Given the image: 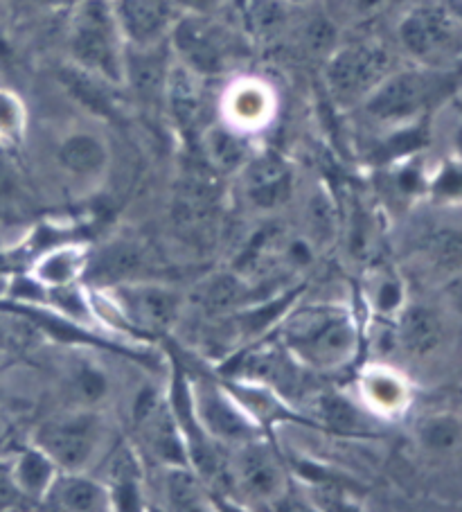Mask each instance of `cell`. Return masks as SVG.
Wrapping results in <instances>:
<instances>
[{"instance_id": "obj_1", "label": "cell", "mask_w": 462, "mask_h": 512, "mask_svg": "<svg viewBox=\"0 0 462 512\" xmlns=\"http://www.w3.org/2000/svg\"><path fill=\"white\" fill-rule=\"evenodd\" d=\"M68 50L75 66L115 86L124 84L127 39L113 0H79L68 23Z\"/></svg>"}, {"instance_id": "obj_2", "label": "cell", "mask_w": 462, "mask_h": 512, "mask_svg": "<svg viewBox=\"0 0 462 512\" xmlns=\"http://www.w3.org/2000/svg\"><path fill=\"white\" fill-rule=\"evenodd\" d=\"M284 343L302 364L334 370L348 364L359 346V330L341 307L318 305L289 316L282 328Z\"/></svg>"}, {"instance_id": "obj_3", "label": "cell", "mask_w": 462, "mask_h": 512, "mask_svg": "<svg viewBox=\"0 0 462 512\" xmlns=\"http://www.w3.org/2000/svg\"><path fill=\"white\" fill-rule=\"evenodd\" d=\"M176 61L199 77L224 75L244 55L242 37L215 14H183L170 32Z\"/></svg>"}, {"instance_id": "obj_4", "label": "cell", "mask_w": 462, "mask_h": 512, "mask_svg": "<svg viewBox=\"0 0 462 512\" xmlns=\"http://www.w3.org/2000/svg\"><path fill=\"white\" fill-rule=\"evenodd\" d=\"M393 73V52L377 39L345 43L332 52L325 66V84L343 107L363 104Z\"/></svg>"}, {"instance_id": "obj_5", "label": "cell", "mask_w": 462, "mask_h": 512, "mask_svg": "<svg viewBox=\"0 0 462 512\" xmlns=\"http://www.w3.org/2000/svg\"><path fill=\"white\" fill-rule=\"evenodd\" d=\"M399 43L426 66H444L462 57V23L444 7H415L399 23Z\"/></svg>"}, {"instance_id": "obj_6", "label": "cell", "mask_w": 462, "mask_h": 512, "mask_svg": "<svg viewBox=\"0 0 462 512\" xmlns=\"http://www.w3.org/2000/svg\"><path fill=\"white\" fill-rule=\"evenodd\" d=\"M444 77L429 70H393L375 93H372L363 109L377 122H402L417 116L440 95Z\"/></svg>"}, {"instance_id": "obj_7", "label": "cell", "mask_w": 462, "mask_h": 512, "mask_svg": "<svg viewBox=\"0 0 462 512\" xmlns=\"http://www.w3.org/2000/svg\"><path fill=\"white\" fill-rule=\"evenodd\" d=\"M102 443V422L93 413H73L55 418L37 431V447L43 449L59 472H84Z\"/></svg>"}, {"instance_id": "obj_8", "label": "cell", "mask_w": 462, "mask_h": 512, "mask_svg": "<svg viewBox=\"0 0 462 512\" xmlns=\"http://www.w3.org/2000/svg\"><path fill=\"white\" fill-rule=\"evenodd\" d=\"M228 472L230 485L251 503L278 501L287 488L282 465L271 447L257 443L255 438L235 445V452L228 456Z\"/></svg>"}, {"instance_id": "obj_9", "label": "cell", "mask_w": 462, "mask_h": 512, "mask_svg": "<svg viewBox=\"0 0 462 512\" xmlns=\"http://www.w3.org/2000/svg\"><path fill=\"white\" fill-rule=\"evenodd\" d=\"M115 300L124 319L147 334H165L179 321L183 300L176 291L149 282H122L115 287Z\"/></svg>"}, {"instance_id": "obj_10", "label": "cell", "mask_w": 462, "mask_h": 512, "mask_svg": "<svg viewBox=\"0 0 462 512\" xmlns=\"http://www.w3.org/2000/svg\"><path fill=\"white\" fill-rule=\"evenodd\" d=\"M244 197L257 210H278L293 194V170L280 154L264 152L242 167Z\"/></svg>"}, {"instance_id": "obj_11", "label": "cell", "mask_w": 462, "mask_h": 512, "mask_svg": "<svg viewBox=\"0 0 462 512\" xmlns=\"http://www.w3.org/2000/svg\"><path fill=\"white\" fill-rule=\"evenodd\" d=\"M127 46L145 48L170 39L176 16L174 0H113Z\"/></svg>"}, {"instance_id": "obj_12", "label": "cell", "mask_w": 462, "mask_h": 512, "mask_svg": "<svg viewBox=\"0 0 462 512\" xmlns=\"http://www.w3.org/2000/svg\"><path fill=\"white\" fill-rule=\"evenodd\" d=\"M136 427L151 452L170 465H188V452L167 404L154 393H142L136 402Z\"/></svg>"}, {"instance_id": "obj_13", "label": "cell", "mask_w": 462, "mask_h": 512, "mask_svg": "<svg viewBox=\"0 0 462 512\" xmlns=\"http://www.w3.org/2000/svg\"><path fill=\"white\" fill-rule=\"evenodd\" d=\"M194 409H197V420L203 434L219 440V443L235 447L255 438L251 422L244 416V411H239L215 386L199 384Z\"/></svg>"}, {"instance_id": "obj_14", "label": "cell", "mask_w": 462, "mask_h": 512, "mask_svg": "<svg viewBox=\"0 0 462 512\" xmlns=\"http://www.w3.org/2000/svg\"><path fill=\"white\" fill-rule=\"evenodd\" d=\"M43 503L64 512H102L113 508L106 483L95 481L84 472H59Z\"/></svg>"}, {"instance_id": "obj_15", "label": "cell", "mask_w": 462, "mask_h": 512, "mask_svg": "<svg viewBox=\"0 0 462 512\" xmlns=\"http://www.w3.org/2000/svg\"><path fill=\"white\" fill-rule=\"evenodd\" d=\"M167 43L161 41L156 46H127L124 57V84H131L142 97H158L165 93L167 73H170L172 59L167 52Z\"/></svg>"}, {"instance_id": "obj_16", "label": "cell", "mask_w": 462, "mask_h": 512, "mask_svg": "<svg viewBox=\"0 0 462 512\" xmlns=\"http://www.w3.org/2000/svg\"><path fill=\"white\" fill-rule=\"evenodd\" d=\"M251 298V285L239 273H217L194 289L192 300L208 319L235 314Z\"/></svg>"}, {"instance_id": "obj_17", "label": "cell", "mask_w": 462, "mask_h": 512, "mask_svg": "<svg viewBox=\"0 0 462 512\" xmlns=\"http://www.w3.org/2000/svg\"><path fill=\"white\" fill-rule=\"evenodd\" d=\"M199 75L192 73L181 61H172L165 82V102L174 122L179 127H192L201 116V84Z\"/></svg>"}, {"instance_id": "obj_18", "label": "cell", "mask_w": 462, "mask_h": 512, "mask_svg": "<svg viewBox=\"0 0 462 512\" xmlns=\"http://www.w3.org/2000/svg\"><path fill=\"white\" fill-rule=\"evenodd\" d=\"M201 149L210 170L221 174L239 172L251 158L242 131L230 125L210 127L201 138Z\"/></svg>"}, {"instance_id": "obj_19", "label": "cell", "mask_w": 462, "mask_h": 512, "mask_svg": "<svg viewBox=\"0 0 462 512\" xmlns=\"http://www.w3.org/2000/svg\"><path fill=\"white\" fill-rule=\"evenodd\" d=\"M271 93L264 84L242 82L228 93L226 116L228 125L237 131H248L266 125L271 116Z\"/></svg>"}, {"instance_id": "obj_20", "label": "cell", "mask_w": 462, "mask_h": 512, "mask_svg": "<svg viewBox=\"0 0 462 512\" xmlns=\"http://www.w3.org/2000/svg\"><path fill=\"white\" fill-rule=\"evenodd\" d=\"M59 165L75 176H95L109 163V152L100 136L91 131H75L59 145Z\"/></svg>"}, {"instance_id": "obj_21", "label": "cell", "mask_w": 462, "mask_h": 512, "mask_svg": "<svg viewBox=\"0 0 462 512\" xmlns=\"http://www.w3.org/2000/svg\"><path fill=\"white\" fill-rule=\"evenodd\" d=\"M12 470L16 485H19L25 501L39 503L46 499L50 485L55 483L59 474V467L55 465V461L39 447L25 449V452L16 456L12 461Z\"/></svg>"}, {"instance_id": "obj_22", "label": "cell", "mask_w": 462, "mask_h": 512, "mask_svg": "<svg viewBox=\"0 0 462 512\" xmlns=\"http://www.w3.org/2000/svg\"><path fill=\"white\" fill-rule=\"evenodd\" d=\"M291 0H244L242 16L246 37L273 41L287 32L293 16Z\"/></svg>"}, {"instance_id": "obj_23", "label": "cell", "mask_w": 462, "mask_h": 512, "mask_svg": "<svg viewBox=\"0 0 462 512\" xmlns=\"http://www.w3.org/2000/svg\"><path fill=\"white\" fill-rule=\"evenodd\" d=\"M442 341V323L438 314L429 307L413 305L408 307L399 323V343L411 355H429L431 350L440 346Z\"/></svg>"}, {"instance_id": "obj_24", "label": "cell", "mask_w": 462, "mask_h": 512, "mask_svg": "<svg viewBox=\"0 0 462 512\" xmlns=\"http://www.w3.org/2000/svg\"><path fill=\"white\" fill-rule=\"evenodd\" d=\"M145 264V251L138 244L115 242L97 255L91 267V278L104 285H122Z\"/></svg>"}, {"instance_id": "obj_25", "label": "cell", "mask_w": 462, "mask_h": 512, "mask_svg": "<svg viewBox=\"0 0 462 512\" xmlns=\"http://www.w3.org/2000/svg\"><path fill=\"white\" fill-rule=\"evenodd\" d=\"M165 497L170 508L192 512L208 510V485L188 465H170L165 474Z\"/></svg>"}, {"instance_id": "obj_26", "label": "cell", "mask_w": 462, "mask_h": 512, "mask_svg": "<svg viewBox=\"0 0 462 512\" xmlns=\"http://www.w3.org/2000/svg\"><path fill=\"white\" fill-rule=\"evenodd\" d=\"M61 79L70 93H73L79 102L86 104L91 111L109 113L113 111V95H111V82H106L100 75L88 73V70L79 66H68L61 70Z\"/></svg>"}, {"instance_id": "obj_27", "label": "cell", "mask_w": 462, "mask_h": 512, "mask_svg": "<svg viewBox=\"0 0 462 512\" xmlns=\"http://www.w3.org/2000/svg\"><path fill=\"white\" fill-rule=\"evenodd\" d=\"M111 494V501L115 508L131 510L140 506V494H138V470L133 463L131 454L120 452L111 465V483L106 485Z\"/></svg>"}, {"instance_id": "obj_28", "label": "cell", "mask_w": 462, "mask_h": 512, "mask_svg": "<svg viewBox=\"0 0 462 512\" xmlns=\"http://www.w3.org/2000/svg\"><path fill=\"white\" fill-rule=\"evenodd\" d=\"M417 438L424 449L429 452H451L453 447H458L462 438V427L456 418L451 416H433L426 418L420 429H417Z\"/></svg>"}, {"instance_id": "obj_29", "label": "cell", "mask_w": 462, "mask_h": 512, "mask_svg": "<svg viewBox=\"0 0 462 512\" xmlns=\"http://www.w3.org/2000/svg\"><path fill=\"white\" fill-rule=\"evenodd\" d=\"M426 253L442 269L462 267V233L460 231H438L426 242Z\"/></svg>"}, {"instance_id": "obj_30", "label": "cell", "mask_w": 462, "mask_h": 512, "mask_svg": "<svg viewBox=\"0 0 462 512\" xmlns=\"http://www.w3.org/2000/svg\"><path fill=\"white\" fill-rule=\"evenodd\" d=\"M321 413L327 425L336 431H352L359 427V411L339 395H330L321 402Z\"/></svg>"}, {"instance_id": "obj_31", "label": "cell", "mask_w": 462, "mask_h": 512, "mask_svg": "<svg viewBox=\"0 0 462 512\" xmlns=\"http://www.w3.org/2000/svg\"><path fill=\"white\" fill-rule=\"evenodd\" d=\"M368 395L372 402H377L381 409H390V406H397L402 400V386L397 384L395 377L390 375H372L368 379Z\"/></svg>"}, {"instance_id": "obj_32", "label": "cell", "mask_w": 462, "mask_h": 512, "mask_svg": "<svg viewBox=\"0 0 462 512\" xmlns=\"http://www.w3.org/2000/svg\"><path fill=\"white\" fill-rule=\"evenodd\" d=\"M75 391L86 404H93L106 393V377L91 366L79 368L75 373Z\"/></svg>"}, {"instance_id": "obj_33", "label": "cell", "mask_w": 462, "mask_h": 512, "mask_svg": "<svg viewBox=\"0 0 462 512\" xmlns=\"http://www.w3.org/2000/svg\"><path fill=\"white\" fill-rule=\"evenodd\" d=\"M25 497L19 490L14 479V470L10 461H0V510L16 508L23 503Z\"/></svg>"}, {"instance_id": "obj_34", "label": "cell", "mask_w": 462, "mask_h": 512, "mask_svg": "<svg viewBox=\"0 0 462 512\" xmlns=\"http://www.w3.org/2000/svg\"><path fill=\"white\" fill-rule=\"evenodd\" d=\"M402 3H406V0H345V5H348V10L354 19H363V21L377 19L379 14L393 10V7Z\"/></svg>"}, {"instance_id": "obj_35", "label": "cell", "mask_w": 462, "mask_h": 512, "mask_svg": "<svg viewBox=\"0 0 462 512\" xmlns=\"http://www.w3.org/2000/svg\"><path fill=\"white\" fill-rule=\"evenodd\" d=\"M21 127V107L12 95L0 93V131L14 136Z\"/></svg>"}, {"instance_id": "obj_36", "label": "cell", "mask_w": 462, "mask_h": 512, "mask_svg": "<svg viewBox=\"0 0 462 512\" xmlns=\"http://www.w3.org/2000/svg\"><path fill=\"white\" fill-rule=\"evenodd\" d=\"M226 0H174L181 14H217Z\"/></svg>"}, {"instance_id": "obj_37", "label": "cell", "mask_w": 462, "mask_h": 512, "mask_svg": "<svg viewBox=\"0 0 462 512\" xmlns=\"http://www.w3.org/2000/svg\"><path fill=\"white\" fill-rule=\"evenodd\" d=\"M399 300H402V291L395 285V282H384V285L379 287V294H377V305L381 310L390 312L393 307L399 305Z\"/></svg>"}, {"instance_id": "obj_38", "label": "cell", "mask_w": 462, "mask_h": 512, "mask_svg": "<svg viewBox=\"0 0 462 512\" xmlns=\"http://www.w3.org/2000/svg\"><path fill=\"white\" fill-rule=\"evenodd\" d=\"M16 185V174H14V167L7 163V158L0 156V199L7 197L14 190Z\"/></svg>"}, {"instance_id": "obj_39", "label": "cell", "mask_w": 462, "mask_h": 512, "mask_svg": "<svg viewBox=\"0 0 462 512\" xmlns=\"http://www.w3.org/2000/svg\"><path fill=\"white\" fill-rule=\"evenodd\" d=\"M442 7L453 16V19L462 23V0H444Z\"/></svg>"}, {"instance_id": "obj_40", "label": "cell", "mask_w": 462, "mask_h": 512, "mask_svg": "<svg viewBox=\"0 0 462 512\" xmlns=\"http://www.w3.org/2000/svg\"><path fill=\"white\" fill-rule=\"evenodd\" d=\"M10 55H12L10 41H7L3 28H0V59H3V61H5V59H10Z\"/></svg>"}, {"instance_id": "obj_41", "label": "cell", "mask_w": 462, "mask_h": 512, "mask_svg": "<svg viewBox=\"0 0 462 512\" xmlns=\"http://www.w3.org/2000/svg\"><path fill=\"white\" fill-rule=\"evenodd\" d=\"M50 3H55V5H64V7H70V10H73V7L79 3V0H50Z\"/></svg>"}, {"instance_id": "obj_42", "label": "cell", "mask_w": 462, "mask_h": 512, "mask_svg": "<svg viewBox=\"0 0 462 512\" xmlns=\"http://www.w3.org/2000/svg\"><path fill=\"white\" fill-rule=\"evenodd\" d=\"M456 145H458V152H460V156H462V129L458 131V138H456Z\"/></svg>"}, {"instance_id": "obj_43", "label": "cell", "mask_w": 462, "mask_h": 512, "mask_svg": "<svg viewBox=\"0 0 462 512\" xmlns=\"http://www.w3.org/2000/svg\"><path fill=\"white\" fill-rule=\"evenodd\" d=\"M291 3H307V0H291Z\"/></svg>"}]
</instances>
